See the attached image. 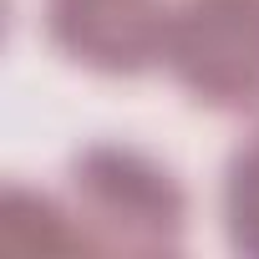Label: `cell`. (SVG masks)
Listing matches in <instances>:
<instances>
[{
  "instance_id": "obj_1",
  "label": "cell",
  "mask_w": 259,
  "mask_h": 259,
  "mask_svg": "<svg viewBox=\"0 0 259 259\" xmlns=\"http://www.w3.org/2000/svg\"><path fill=\"white\" fill-rule=\"evenodd\" d=\"M66 219L81 249L173 254L183 249L188 193L168 163L127 143H92L66 168Z\"/></svg>"
},
{
  "instance_id": "obj_2",
  "label": "cell",
  "mask_w": 259,
  "mask_h": 259,
  "mask_svg": "<svg viewBox=\"0 0 259 259\" xmlns=\"http://www.w3.org/2000/svg\"><path fill=\"white\" fill-rule=\"evenodd\" d=\"M163 66L198 107L259 117V0H173Z\"/></svg>"
},
{
  "instance_id": "obj_3",
  "label": "cell",
  "mask_w": 259,
  "mask_h": 259,
  "mask_svg": "<svg viewBox=\"0 0 259 259\" xmlns=\"http://www.w3.org/2000/svg\"><path fill=\"white\" fill-rule=\"evenodd\" d=\"M51 46L97 76H143L163 61V0H46Z\"/></svg>"
},
{
  "instance_id": "obj_4",
  "label": "cell",
  "mask_w": 259,
  "mask_h": 259,
  "mask_svg": "<svg viewBox=\"0 0 259 259\" xmlns=\"http://www.w3.org/2000/svg\"><path fill=\"white\" fill-rule=\"evenodd\" d=\"M224 234L229 249L259 259V133H249L224 168Z\"/></svg>"
}]
</instances>
